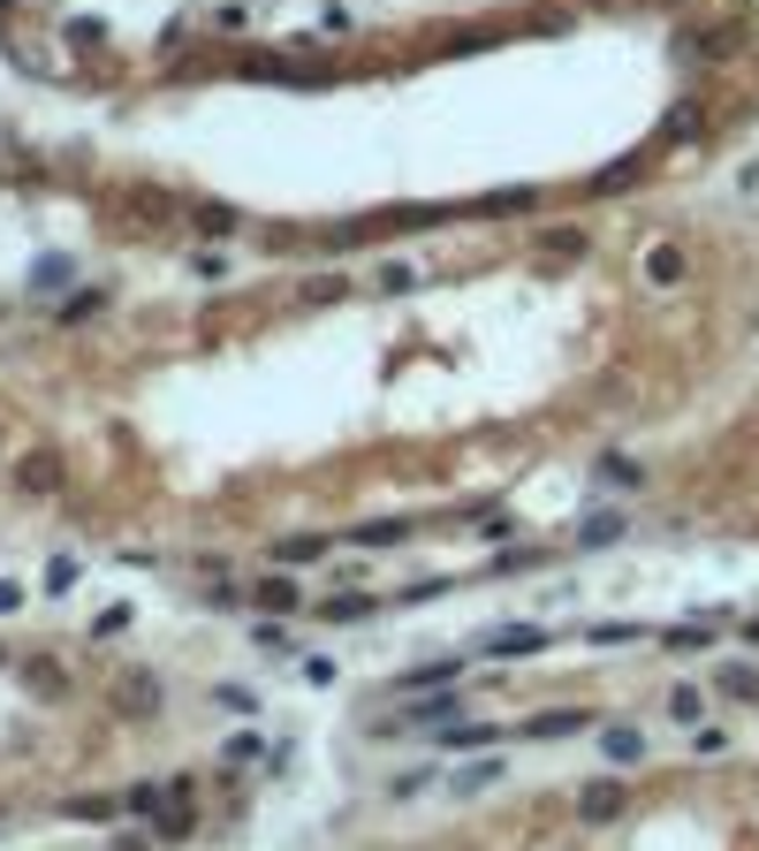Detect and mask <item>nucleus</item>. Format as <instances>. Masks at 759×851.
<instances>
[{"label":"nucleus","mask_w":759,"mask_h":851,"mask_svg":"<svg viewBox=\"0 0 759 851\" xmlns=\"http://www.w3.org/2000/svg\"><path fill=\"white\" fill-rule=\"evenodd\" d=\"M539 198L532 190H494V198H478V213H532Z\"/></svg>","instance_id":"412c9836"},{"label":"nucleus","mask_w":759,"mask_h":851,"mask_svg":"<svg viewBox=\"0 0 759 851\" xmlns=\"http://www.w3.org/2000/svg\"><path fill=\"white\" fill-rule=\"evenodd\" d=\"M251 647H259V654H289V647H297V639H289V631H282V624H251Z\"/></svg>","instance_id":"c756f323"},{"label":"nucleus","mask_w":759,"mask_h":851,"mask_svg":"<svg viewBox=\"0 0 759 851\" xmlns=\"http://www.w3.org/2000/svg\"><path fill=\"white\" fill-rule=\"evenodd\" d=\"M8 608H23V586H8V578H0V616H8Z\"/></svg>","instance_id":"e433bc0d"},{"label":"nucleus","mask_w":759,"mask_h":851,"mask_svg":"<svg viewBox=\"0 0 759 851\" xmlns=\"http://www.w3.org/2000/svg\"><path fill=\"white\" fill-rule=\"evenodd\" d=\"M403 540H411V517H372L349 532V547H403Z\"/></svg>","instance_id":"9d476101"},{"label":"nucleus","mask_w":759,"mask_h":851,"mask_svg":"<svg viewBox=\"0 0 759 851\" xmlns=\"http://www.w3.org/2000/svg\"><path fill=\"white\" fill-rule=\"evenodd\" d=\"M159 699H167V692H159V677L122 684V707H130V714H159Z\"/></svg>","instance_id":"a211bd4d"},{"label":"nucleus","mask_w":759,"mask_h":851,"mask_svg":"<svg viewBox=\"0 0 759 851\" xmlns=\"http://www.w3.org/2000/svg\"><path fill=\"white\" fill-rule=\"evenodd\" d=\"M745 38H752L745 23H722V31H707V38H691V54H699V61H730V54H737Z\"/></svg>","instance_id":"9b49d317"},{"label":"nucleus","mask_w":759,"mask_h":851,"mask_svg":"<svg viewBox=\"0 0 759 851\" xmlns=\"http://www.w3.org/2000/svg\"><path fill=\"white\" fill-rule=\"evenodd\" d=\"M76 822H115V799H69Z\"/></svg>","instance_id":"f704fd0d"},{"label":"nucleus","mask_w":759,"mask_h":851,"mask_svg":"<svg viewBox=\"0 0 759 851\" xmlns=\"http://www.w3.org/2000/svg\"><path fill=\"white\" fill-rule=\"evenodd\" d=\"M486 783H501V760H478V768H455V799H471V791H486Z\"/></svg>","instance_id":"6ab92c4d"},{"label":"nucleus","mask_w":759,"mask_h":851,"mask_svg":"<svg viewBox=\"0 0 759 851\" xmlns=\"http://www.w3.org/2000/svg\"><path fill=\"white\" fill-rule=\"evenodd\" d=\"M342 289H349L342 274H319V282H304V305H342Z\"/></svg>","instance_id":"cd10ccee"},{"label":"nucleus","mask_w":759,"mask_h":851,"mask_svg":"<svg viewBox=\"0 0 759 851\" xmlns=\"http://www.w3.org/2000/svg\"><path fill=\"white\" fill-rule=\"evenodd\" d=\"M638 175H645V161L630 153V161H615V168L593 175V198H622V182H638Z\"/></svg>","instance_id":"2eb2a0df"},{"label":"nucleus","mask_w":759,"mask_h":851,"mask_svg":"<svg viewBox=\"0 0 759 851\" xmlns=\"http://www.w3.org/2000/svg\"><path fill=\"white\" fill-rule=\"evenodd\" d=\"M684 274H691V259H684V244H661V251L645 259V282H653V289H676Z\"/></svg>","instance_id":"1a4fd4ad"},{"label":"nucleus","mask_w":759,"mask_h":851,"mask_svg":"<svg viewBox=\"0 0 759 851\" xmlns=\"http://www.w3.org/2000/svg\"><path fill=\"white\" fill-rule=\"evenodd\" d=\"M699 707H707L699 684H676V692H668V714H676V722H699Z\"/></svg>","instance_id":"5701e85b"},{"label":"nucleus","mask_w":759,"mask_h":851,"mask_svg":"<svg viewBox=\"0 0 759 851\" xmlns=\"http://www.w3.org/2000/svg\"><path fill=\"white\" fill-rule=\"evenodd\" d=\"M585 639H593V647H630V639H645V624H593Z\"/></svg>","instance_id":"bb28decb"},{"label":"nucleus","mask_w":759,"mask_h":851,"mask_svg":"<svg viewBox=\"0 0 759 851\" xmlns=\"http://www.w3.org/2000/svg\"><path fill=\"white\" fill-rule=\"evenodd\" d=\"M319 616H327V624H372V616H380V601H372V593H342V601H327Z\"/></svg>","instance_id":"f8f14e48"},{"label":"nucleus","mask_w":759,"mask_h":851,"mask_svg":"<svg viewBox=\"0 0 759 851\" xmlns=\"http://www.w3.org/2000/svg\"><path fill=\"white\" fill-rule=\"evenodd\" d=\"M15 487H23V495H54V487H61V457H54V449L23 457V464H15Z\"/></svg>","instance_id":"6e6552de"},{"label":"nucleus","mask_w":759,"mask_h":851,"mask_svg":"<svg viewBox=\"0 0 759 851\" xmlns=\"http://www.w3.org/2000/svg\"><path fill=\"white\" fill-rule=\"evenodd\" d=\"M198 228H213V236H228V228H236V205H198Z\"/></svg>","instance_id":"72a5a7b5"},{"label":"nucleus","mask_w":759,"mask_h":851,"mask_svg":"<svg viewBox=\"0 0 759 851\" xmlns=\"http://www.w3.org/2000/svg\"><path fill=\"white\" fill-rule=\"evenodd\" d=\"M23 677L38 684V692H46V699H61V692H69V670H61V662H54V654H38V662H23Z\"/></svg>","instance_id":"dca6fc26"},{"label":"nucleus","mask_w":759,"mask_h":851,"mask_svg":"<svg viewBox=\"0 0 759 851\" xmlns=\"http://www.w3.org/2000/svg\"><path fill=\"white\" fill-rule=\"evenodd\" d=\"M244 23H251L244 0H221V8H213V31H244Z\"/></svg>","instance_id":"2f4dec72"},{"label":"nucleus","mask_w":759,"mask_h":851,"mask_svg":"<svg viewBox=\"0 0 759 851\" xmlns=\"http://www.w3.org/2000/svg\"><path fill=\"white\" fill-rule=\"evenodd\" d=\"M684 138H699V107H676V115H668V145H684Z\"/></svg>","instance_id":"473e14b6"},{"label":"nucleus","mask_w":759,"mask_h":851,"mask_svg":"<svg viewBox=\"0 0 759 851\" xmlns=\"http://www.w3.org/2000/svg\"><path fill=\"white\" fill-rule=\"evenodd\" d=\"M471 677V662L463 654H441V662H418V670H403L395 692H441V684H463Z\"/></svg>","instance_id":"39448f33"},{"label":"nucleus","mask_w":759,"mask_h":851,"mask_svg":"<svg viewBox=\"0 0 759 851\" xmlns=\"http://www.w3.org/2000/svg\"><path fill=\"white\" fill-rule=\"evenodd\" d=\"M99 305H107V289H76V297H69V305H61L54 320H69V328H76V320H92Z\"/></svg>","instance_id":"4be33fe9"},{"label":"nucleus","mask_w":759,"mask_h":851,"mask_svg":"<svg viewBox=\"0 0 759 851\" xmlns=\"http://www.w3.org/2000/svg\"><path fill=\"white\" fill-rule=\"evenodd\" d=\"M259 753H266V745H259V730H236V737L221 745V760H228V768H244V760H259Z\"/></svg>","instance_id":"393cba45"},{"label":"nucleus","mask_w":759,"mask_h":851,"mask_svg":"<svg viewBox=\"0 0 759 851\" xmlns=\"http://www.w3.org/2000/svg\"><path fill=\"white\" fill-rule=\"evenodd\" d=\"M69 586H76V555H61V563L46 570V593H69Z\"/></svg>","instance_id":"c9c22d12"},{"label":"nucleus","mask_w":759,"mask_h":851,"mask_svg":"<svg viewBox=\"0 0 759 851\" xmlns=\"http://www.w3.org/2000/svg\"><path fill=\"white\" fill-rule=\"evenodd\" d=\"M251 601H259V608H266V616H297V578H266V586H259V593H251Z\"/></svg>","instance_id":"ddd939ff"},{"label":"nucleus","mask_w":759,"mask_h":851,"mask_svg":"<svg viewBox=\"0 0 759 851\" xmlns=\"http://www.w3.org/2000/svg\"><path fill=\"white\" fill-rule=\"evenodd\" d=\"M607 540H622V517H615V510H601V517H585V524H578V547H607Z\"/></svg>","instance_id":"f3484780"},{"label":"nucleus","mask_w":759,"mask_h":851,"mask_svg":"<svg viewBox=\"0 0 759 851\" xmlns=\"http://www.w3.org/2000/svg\"><path fill=\"white\" fill-rule=\"evenodd\" d=\"M622 806H630V791H622L615 776H601V783H585V791H578V822H615Z\"/></svg>","instance_id":"0eeeda50"},{"label":"nucleus","mask_w":759,"mask_h":851,"mask_svg":"<svg viewBox=\"0 0 759 851\" xmlns=\"http://www.w3.org/2000/svg\"><path fill=\"white\" fill-rule=\"evenodd\" d=\"M745 639H752V647H759V616H752V624H745Z\"/></svg>","instance_id":"4c0bfd02"},{"label":"nucleus","mask_w":759,"mask_h":851,"mask_svg":"<svg viewBox=\"0 0 759 851\" xmlns=\"http://www.w3.org/2000/svg\"><path fill=\"white\" fill-rule=\"evenodd\" d=\"M319 555H334V540H274V563H282V570H304V563H319Z\"/></svg>","instance_id":"4468645a"},{"label":"nucleus","mask_w":759,"mask_h":851,"mask_svg":"<svg viewBox=\"0 0 759 851\" xmlns=\"http://www.w3.org/2000/svg\"><path fill=\"white\" fill-rule=\"evenodd\" d=\"M463 714V684H441V692H411V707H403V722H426V730H441Z\"/></svg>","instance_id":"20e7f679"},{"label":"nucleus","mask_w":759,"mask_h":851,"mask_svg":"<svg viewBox=\"0 0 759 851\" xmlns=\"http://www.w3.org/2000/svg\"><path fill=\"white\" fill-rule=\"evenodd\" d=\"M722 692H730V699H759V670H745V662H730V670H722Z\"/></svg>","instance_id":"aec40b11"},{"label":"nucleus","mask_w":759,"mask_h":851,"mask_svg":"<svg viewBox=\"0 0 759 851\" xmlns=\"http://www.w3.org/2000/svg\"><path fill=\"white\" fill-rule=\"evenodd\" d=\"M668 647H714V624H707V616H699V624H676Z\"/></svg>","instance_id":"7c9ffc66"},{"label":"nucleus","mask_w":759,"mask_h":851,"mask_svg":"<svg viewBox=\"0 0 759 851\" xmlns=\"http://www.w3.org/2000/svg\"><path fill=\"white\" fill-rule=\"evenodd\" d=\"M593 472H601L607 487H638V480H645V472H638V464H630V457H601V464H593Z\"/></svg>","instance_id":"a878e982"},{"label":"nucleus","mask_w":759,"mask_h":851,"mask_svg":"<svg viewBox=\"0 0 759 851\" xmlns=\"http://www.w3.org/2000/svg\"><path fill=\"white\" fill-rule=\"evenodd\" d=\"M130 616H138V608H122V601H115V608H99V616H92V639H115V631H130Z\"/></svg>","instance_id":"c85d7f7f"},{"label":"nucleus","mask_w":759,"mask_h":851,"mask_svg":"<svg viewBox=\"0 0 759 851\" xmlns=\"http://www.w3.org/2000/svg\"><path fill=\"white\" fill-rule=\"evenodd\" d=\"M585 730H593V707H547V714L517 722V737H532V745H555V737H585Z\"/></svg>","instance_id":"f257e3e1"},{"label":"nucleus","mask_w":759,"mask_h":851,"mask_svg":"<svg viewBox=\"0 0 759 851\" xmlns=\"http://www.w3.org/2000/svg\"><path fill=\"white\" fill-rule=\"evenodd\" d=\"M691 753H699V760H722V753H730V730L699 722V730H691Z\"/></svg>","instance_id":"b1692460"},{"label":"nucleus","mask_w":759,"mask_h":851,"mask_svg":"<svg viewBox=\"0 0 759 851\" xmlns=\"http://www.w3.org/2000/svg\"><path fill=\"white\" fill-rule=\"evenodd\" d=\"M501 737H517V730H494V722H463V714L434 730V745H441V753H486V745H501Z\"/></svg>","instance_id":"7ed1b4c3"},{"label":"nucleus","mask_w":759,"mask_h":851,"mask_svg":"<svg viewBox=\"0 0 759 851\" xmlns=\"http://www.w3.org/2000/svg\"><path fill=\"white\" fill-rule=\"evenodd\" d=\"M555 631H539V624H501V631H486V647L478 654H494V662H524V654H539Z\"/></svg>","instance_id":"f03ea898"},{"label":"nucleus","mask_w":759,"mask_h":851,"mask_svg":"<svg viewBox=\"0 0 759 851\" xmlns=\"http://www.w3.org/2000/svg\"><path fill=\"white\" fill-rule=\"evenodd\" d=\"M601 753L615 760V768H638V760L653 753V737H645L638 722H607V730H601Z\"/></svg>","instance_id":"423d86ee"}]
</instances>
